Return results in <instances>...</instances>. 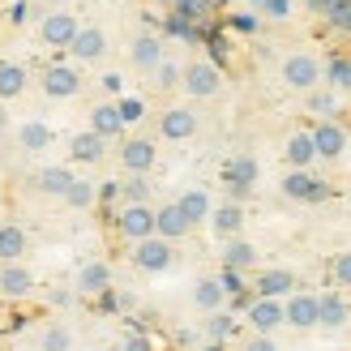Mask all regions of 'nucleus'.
Masks as SVG:
<instances>
[{"mask_svg":"<svg viewBox=\"0 0 351 351\" xmlns=\"http://www.w3.org/2000/svg\"><path fill=\"white\" fill-rule=\"evenodd\" d=\"M206 351H223V343H210V347H206Z\"/></svg>","mask_w":351,"mask_h":351,"instance_id":"obj_50","label":"nucleus"},{"mask_svg":"<svg viewBox=\"0 0 351 351\" xmlns=\"http://www.w3.org/2000/svg\"><path fill=\"white\" fill-rule=\"evenodd\" d=\"M210 227H215L219 240H236V236L244 232V206H240V202H223V206H215Z\"/></svg>","mask_w":351,"mask_h":351,"instance_id":"obj_21","label":"nucleus"},{"mask_svg":"<svg viewBox=\"0 0 351 351\" xmlns=\"http://www.w3.org/2000/svg\"><path fill=\"white\" fill-rule=\"evenodd\" d=\"M219 90H223L219 64H210V60H193V64H184V95H189V99H215Z\"/></svg>","mask_w":351,"mask_h":351,"instance_id":"obj_8","label":"nucleus"},{"mask_svg":"<svg viewBox=\"0 0 351 351\" xmlns=\"http://www.w3.org/2000/svg\"><path fill=\"white\" fill-rule=\"evenodd\" d=\"M176 206L189 215V223L197 227V223H210V215H215V202H210V193L206 189H184L180 197H176Z\"/></svg>","mask_w":351,"mask_h":351,"instance_id":"obj_29","label":"nucleus"},{"mask_svg":"<svg viewBox=\"0 0 351 351\" xmlns=\"http://www.w3.org/2000/svg\"><path fill=\"white\" fill-rule=\"evenodd\" d=\"M335 30H339V34H351V9H347V13H343V22H339V26H335Z\"/></svg>","mask_w":351,"mask_h":351,"instance_id":"obj_47","label":"nucleus"},{"mask_svg":"<svg viewBox=\"0 0 351 351\" xmlns=\"http://www.w3.org/2000/svg\"><path fill=\"white\" fill-rule=\"evenodd\" d=\"M47 146H51V125L47 120H22V125H17V150L43 154Z\"/></svg>","mask_w":351,"mask_h":351,"instance_id":"obj_27","label":"nucleus"},{"mask_svg":"<svg viewBox=\"0 0 351 351\" xmlns=\"http://www.w3.org/2000/svg\"><path fill=\"white\" fill-rule=\"evenodd\" d=\"M129 60H133V69H142V73H154L167 56H163V39L159 34H150V30H142L133 39V47H129Z\"/></svg>","mask_w":351,"mask_h":351,"instance_id":"obj_16","label":"nucleus"},{"mask_svg":"<svg viewBox=\"0 0 351 351\" xmlns=\"http://www.w3.org/2000/svg\"><path fill=\"white\" fill-rule=\"evenodd\" d=\"M313 146H317V159H343L347 150V129L339 125V120H317L313 125Z\"/></svg>","mask_w":351,"mask_h":351,"instance_id":"obj_14","label":"nucleus"},{"mask_svg":"<svg viewBox=\"0 0 351 351\" xmlns=\"http://www.w3.org/2000/svg\"><path fill=\"white\" fill-rule=\"evenodd\" d=\"M163 5H171V0H163Z\"/></svg>","mask_w":351,"mask_h":351,"instance_id":"obj_52","label":"nucleus"},{"mask_svg":"<svg viewBox=\"0 0 351 351\" xmlns=\"http://www.w3.org/2000/svg\"><path fill=\"white\" fill-rule=\"evenodd\" d=\"M30 291H34V274H30V266H22V261H9V266H0V295H5V300H26Z\"/></svg>","mask_w":351,"mask_h":351,"instance_id":"obj_18","label":"nucleus"},{"mask_svg":"<svg viewBox=\"0 0 351 351\" xmlns=\"http://www.w3.org/2000/svg\"><path fill=\"white\" fill-rule=\"evenodd\" d=\"M120 86H125L120 73H103V90H108V95H120Z\"/></svg>","mask_w":351,"mask_h":351,"instance_id":"obj_46","label":"nucleus"},{"mask_svg":"<svg viewBox=\"0 0 351 351\" xmlns=\"http://www.w3.org/2000/svg\"><path fill=\"white\" fill-rule=\"evenodd\" d=\"M120 202H125V206H150V184H146V176H129V180L120 184Z\"/></svg>","mask_w":351,"mask_h":351,"instance_id":"obj_37","label":"nucleus"},{"mask_svg":"<svg viewBox=\"0 0 351 351\" xmlns=\"http://www.w3.org/2000/svg\"><path fill=\"white\" fill-rule=\"evenodd\" d=\"M283 163L291 171H308L313 163H317V146H313V129H295L287 137V146H283Z\"/></svg>","mask_w":351,"mask_h":351,"instance_id":"obj_15","label":"nucleus"},{"mask_svg":"<svg viewBox=\"0 0 351 351\" xmlns=\"http://www.w3.org/2000/svg\"><path fill=\"white\" fill-rule=\"evenodd\" d=\"M223 189H227V197H232V202L253 197V189H257V159H253V154H236V159H227Z\"/></svg>","mask_w":351,"mask_h":351,"instance_id":"obj_4","label":"nucleus"},{"mask_svg":"<svg viewBox=\"0 0 351 351\" xmlns=\"http://www.w3.org/2000/svg\"><path fill=\"white\" fill-rule=\"evenodd\" d=\"M73 180H77V176L73 171H69V167H39V171H34V193H43V197H69V189H73Z\"/></svg>","mask_w":351,"mask_h":351,"instance_id":"obj_19","label":"nucleus"},{"mask_svg":"<svg viewBox=\"0 0 351 351\" xmlns=\"http://www.w3.org/2000/svg\"><path fill=\"white\" fill-rule=\"evenodd\" d=\"M244 317H249L253 335H274L278 326H287V308H283V300H266V295H253L249 308H244Z\"/></svg>","mask_w":351,"mask_h":351,"instance_id":"obj_11","label":"nucleus"},{"mask_svg":"<svg viewBox=\"0 0 351 351\" xmlns=\"http://www.w3.org/2000/svg\"><path fill=\"white\" fill-rule=\"evenodd\" d=\"M330 278H335V283H339L343 291L351 287V249H343L335 261H330Z\"/></svg>","mask_w":351,"mask_h":351,"instance_id":"obj_39","label":"nucleus"},{"mask_svg":"<svg viewBox=\"0 0 351 351\" xmlns=\"http://www.w3.org/2000/svg\"><path fill=\"white\" fill-rule=\"evenodd\" d=\"M278 193H283L287 202H308V206H317V202L330 197L326 180H317V176H308V171H291V167H287L283 180H278Z\"/></svg>","mask_w":351,"mask_h":351,"instance_id":"obj_7","label":"nucleus"},{"mask_svg":"<svg viewBox=\"0 0 351 351\" xmlns=\"http://www.w3.org/2000/svg\"><path fill=\"white\" fill-rule=\"evenodd\" d=\"M197 129H202V120L189 103H167L159 112V137L163 142H189V137H197Z\"/></svg>","mask_w":351,"mask_h":351,"instance_id":"obj_3","label":"nucleus"},{"mask_svg":"<svg viewBox=\"0 0 351 351\" xmlns=\"http://www.w3.org/2000/svg\"><path fill=\"white\" fill-rule=\"evenodd\" d=\"M249 5H253V9H261V0H249Z\"/></svg>","mask_w":351,"mask_h":351,"instance_id":"obj_51","label":"nucleus"},{"mask_svg":"<svg viewBox=\"0 0 351 351\" xmlns=\"http://www.w3.org/2000/svg\"><path fill=\"white\" fill-rule=\"evenodd\" d=\"M77 17L69 13V9H47L43 17H39V39L47 43V47H73V39H77Z\"/></svg>","mask_w":351,"mask_h":351,"instance_id":"obj_5","label":"nucleus"},{"mask_svg":"<svg viewBox=\"0 0 351 351\" xmlns=\"http://www.w3.org/2000/svg\"><path fill=\"white\" fill-rule=\"evenodd\" d=\"M154 210H159V236L163 240H184L189 232H193V223H189V215H184V210L180 206H176V202H167V206H154Z\"/></svg>","mask_w":351,"mask_h":351,"instance_id":"obj_28","label":"nucleus"},{"mask_svg":"<svg viewBox=\"0 0 351 351\" xmlns=\"http://www.w3.org/2000/svg\"><path fill=\"white\" fill-rule=\"evenodd\" d=\"M304 9L313 17H322V22H330V26H339L343 13L351 9V0H304Z\"/></svg>","mask_w":351,"mask_h":351,"instance_id":"obj_34","label":"nucleus"},{"mask_svg":"<svg viewBox=\"0 0 351 351\" xmlns=\"http://www.w3.org/2000/svg\"><path fill=\"white\" fill-rule=\"evenodd\" d=\"M9 129V112H5V103H0V133Z\"/></svg>","mask_w":351,"mask_h":351,"instance_id":"obj_48","label":"nucleus"},{"mask_svg":"<svg viewBox=\"0 0 351 351\" xmlns=\"http://www.w3.org/2000/svg\"><path fill=\"white\" fill-rule=\"evenodd\" d=\"M90 133H99L103 142H112V137L125 133V116H120L116 103H95L90 108Z\"/></svg>","mask_w":351,"mask_h":351,"instance_id":"obj_24","label":"nucleus"},{"mask_svg":"<svg viewBox=\"0 0 351 351\" xmlns=\"http://www.w3.org/2000/svg\"><path fill=\"white\" fill-rule=\"evenodd\" d=\"M95 202H99L95 180H73V189H69V197H64V206H73V210H90Z\"/></svg>","mask_w":351,"mask_h":351,"instance_id":"obj_38","label":"nucleus"},{"mask_svg":"<svg viewBox=\"0 0 351 351\" xmlns=\"http://www.w3.org/2000/svg\"><path fill=\"white\" fill-rule=\"evenodd\" d=\"M266 22H287L291 17V0H261V9H257Z\"/></svg>","mask_w":351,"mask_h":351,"instance_id":"obj_41","label":"nucleus"},{"mask_svg":"<svg viewBox=\"0 0 351 351\" xmlns=\"http://www.w3.org/2000/svg\"><path fill=\"white\" fill-rule=\"evenodd\" d=\"M26 86H30V73L22 64H13V60H0V103H9L17 95H26Z\"/></svg>","mask_w":351,"mask_h":351,"instance_id":"obj_31","label":"nucleus"},{"mask_svg":"<svg viewBox=\"0 0 351 351\" xmlns=\"http://www.w3.org/2000/svg\"><path fill=\"white\" fill-rule=\"evenodd\" d=\"M39 351H73V330H69L64 322L43 326V335H39Z\"/></svg>","mask_w":351,"mask_h":351,"instance_id":"obj_33","label":"nucleus"},{"mask_svg":"<svg viewBox=\"0 0 351 351\" xmlns=\"http://www.w3.org/2000/svg\"><path fill=\"white\" fill-rule=\"evenodd\" d=\"M206 335L215 339V343H223L227 335H232V317H227L223 308H219V313H210V317H206Z\"/></svg>","mask_w":351,"mask_h":351,"instance_id":"obj_40","label":"nucleus"},{"mask_svg":"<svg viewBox=\"0 0 351 351\" xmlns=\"http://www.w3.org/2000/svg\"><path fill=\"white\" fill-rule=\"evenodd\" d=\"M116 236L133 240V244L159 236V210L154 206H120L116 210Z\"/></svg>","mask_w":351,"mask_h":351,"instance_id":"obj_2","label":"nucleus"},{"mask_svg":"<svg viewBox=\"0 0 351 351\" xmlns=\"http://www.w3.org/2000/svg\"><path fill=\"white\" fill-rule=\"evenodd\" d=\"M291 291H300V274L287 266H270L253 278V295H266V300H287Z\"/></svg>","mask_w":351,"mask_h":351,"instance_id":"obj_10","label":"nucleus"},{"mask_svg":"<svg viewBox=\"0 0 351 351\" xmlns=\"http://www.w3.org/2000/svg\"><path fill=\"white\" fill-rule=\"evenodd\" d=\"M150 77H154V90H163V95H167V90H176V86H184V64L163 60V64L154 69Z\"/></svg>","mask_w":351,"mask_h":351,"instance_id":"obj_36","label":"nucleus"},{"mask_svg":"<svg viewBox=\"0 0 351 351\" xmlns=\"http://www.w3.org/2000/svg\"><path fill=\"white\" fill-rule=\"evenodd\" d=\"M278 77H283L287 90H317V86L326 82V64L313 56V51H291V56H283V69H278Z\"/></svg>","mask_w":351,"mask_h":351,"instance_id":"obj_1","label":"nucleus"},{"mask_svg":"<svg viewBox=\"0 0 351 351\" xmlns=\"http://www.w3.org/2000/svg\"><path fill=\"white\" fill-rule=\"evenodd\" d=\"M351 322V304L343 291H326L322 295V330H343Z\"/></svg>","mask_w":351,"mask_h":351,"instance_id":"obj_30","label":"nucleus"},{"mask_svg":"<svg viewBox=\"0 0 351 351\" xmlns=\"http://www.w3.org/2000/svg\"><path fill=\"white\" fill-rule=\"evenodd\" d=\"M30 249V236L22 223H0V266H9V261H22Z\"/></svg>","mask_w":351,"mask_h":351,"instance_id":"obj_23","label":"nucleus"},{"mask_svg":"<svg viewBox=\"0 0 351 351\" xmlns=\"http://www.w3.org/2000/svg\"><path fill=\"white\" fill-rule=\"evenodd\" d=\"M26 17H30V5H13V9H9V22H13V26H22Z\"/></svg>","mask_w":351,"mask_h":351,"instance_id":"obj_45","label":"nucleus"},{"mask_svg":"<svg viewBox=\"0 0 351 351\" xmlns=\"http://www.w3.org/2000/svg\"><path fill=\"white\" fill-rule=\"evenodd\" d=\"M240 351H278V343H274L270 335H249Z\"/></svg>","mask_w":351,"mask_h":351,"instance_id":"obj_43","label":"nucleus"},{"mask_svg":"<svg viewBox=\"0 0 351 351\" xmlns=\"http://www.w3.org/2000/svg\"><path fill=\"white\" fill-rule=\"evenodd\" d=\"M103 154H108V142H103L99 133H73L69 137V159L73 163H103Z\"/></svg>","mask_w":351,"mask_h":351,"instance_id":"obj_25","label":"nucleus"},{"mask_svg":"<svg viewBox=\"0 0 351 351\" xmlns=\"http://www.w3.org/2000/svg\"><path fill=\"white\" fill-rule=\"evenodd\" d=\"M287 326L291 330H313V326H322V295H313V291H291L287 300Z\"/></svg>","mask_w":351,"mask_h":351,"instance_id":"obj_13","label":"nucleus"},{"mask_svg":"<svg viewBox=\"0 0 351 351\" xmlns=\"http://www.w3.org/2000/svg\"><path fill=\"white\" fill-rule=\"evenodd\" d=\"M335 90H330V86H317V90H308L304 95V108L313 112V116H322V120H335Z\"/></svg>","mask_w":351,"mask_h":351,"instance_id":"obj_35","label":"nucleus"},{"mask_svg":"<svg viewBox=\"0 0 351 351\" xmlns=\"http://www.w3.org/2000/svg\"><path fill=\"white\" fill-rule=\"evenodd\" d=\"M125 351H154V343H150L146 335H129V339H125Z\"/></svg>","mask_w":351,"mask_h":351,"instance_id":"obj_44","label":"nucleus"},{"mask_svg":"<svg viewBox=\"0 0 351 351\" xmlns=\"http://www.w3.org/2000/svg\"><path fill=\"white\" fill-rule=\"evenodd\" d=\"M69 51H73V60H77V64H99L103 56H108V34H103L99 26H82Z\"/></svg>","mask_w":351,"mask_h":351,"instance_id":"obj_17","label":"nucleus"},{"mask_svg":"<svg viewBox=\"0 0 351 351\" xmlns=\"http://www.w3.org/2000/svg\"><path fill=\"white\" fill-rule=\"evenodd\" d=\"M223 270H236V274H249L257 270V249L249 240H223Z\"/></svg>","mask_w":351,"mask_h":351,"instance_id":"obj_26","label":"nucleus"},{"mask_svg":"<svg viewBox=\"0 0 351 351\" xmlns=\"http://www.w3.org/2000/svg\"><path fill=\"white\" fill-rule=\"evenodd\" d=\"M193 304L202 313H219L227 304V287H223V274H202L193 283Z\"/></svg>","mask_w":351,"mask_h":351,"instance_id":"obj_20","label":"nucleus"},{"mask_svg":"<svg viewBox=\"0 0 351 351\" xmlns=\"http://www.w3.org/2000/svg\"><path fill=\"white\" fill-rule=\"evenodd\" d=\"M326 82H330V90L351 95V51H335L326 60Z\"/></svg>","mask_w":351,"mask_h":351,"instance_id":"obj_32","label":"nucleus"},{"mask_svg":"<svg viewBox=\"0 0 351 351\" xmlns=\"http://www.w3.org/2000/svg\"><path fill=\"white\" fill-rule=\"evenodd\" d=\"M171 261H176V249L163 236H150L142 244H133V266L142 274H163V270H171Z\"/></svg>","mask_w":351,"mask_h":351,"instance_id":"obj_6","label":"nucleus"},{"mask_svg":"<svg viewBox=\"0 0 351 351\" xmlns=\"http://www.w3.org/2000/svg\"><path fill=\"white\" fill-rule=\"evenodd\" d=\"M77 291L82 295H108L112 291V266L108 261H86L77 270Z\"/></svg>","mask_w":351,"mask_h":351,"instance_id":"obj_22","label":"nucleus"},{"mask_svg":"<svg viewBox=\"0 0 351 351\" xmlns=\"http://www.w3.org/2000/svg\"><path fill=\"white\" fill-rule=\"evenodd\" d=\"M116 108H120V116H125V125H137V120L146 116V103L142 99H116Z\"/></svg>","mask_w":351,"mask_h":351,"instance_id":"obj_42","label":"nucleus"},{"mask_svg":"<svg viewBox=\"0 0 351 351\" xmlns=\"http://www.w3.org/2000/svg\"><path fill=\"white\" fill-rule=\"evenodd\" d=\"M43 5H51V9H64V0H43Z\"/></svg>","mask_w":351,"mask_h":351,"instance_id":"obj_49","label":"nucleus"},{"mask_svg":"<svg viewBox=\"0 0 351 351\" xmlns=\"http://www.w3.org/2000/svg\"><path fill=\"white\" fill-rule=\"evenodd\" d=\"M39 90L47 99H73L82 90V73L73 64H47L43 73H39Z\"/></svg>","mask_w":351,"mask_h":351,"instance_id":"obj_12","label":"nucleus"},{"mask_svg":"<svg viewBox=\"0 0 351 351\" xmlns=\"http://www.w3.org/2000/svg\"><path fill=\"white\" fill-rule=\"evenodd\" d=\"M154 163H159L154 137H125V142H120V167H125L129 176H146Z\"/></svg>","mask_w":351,"mask_h":351,"instance_id":"obj_9","label":"nucleus"}]
</instances>
